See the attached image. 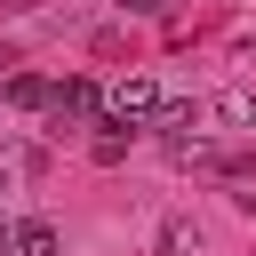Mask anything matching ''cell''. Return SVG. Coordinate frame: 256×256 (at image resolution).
Here are the masks:
<instances>
[{
  "label": "cell",
  "mask_w": 256,
  "mask_h": 256,
  "mask_svg": "<svg viewBox=\"0 0 256 256\" xmlns=\"http://www.w3.org/2000/svg\"><path fill=\"white\" fill-rule=\"evenodd\" d=\"M160 104H168V96H160V80H152V72H128V80L104 96V120H112V128H152V120H160Z\"/></svg>",
  "instance_id": "1"
},
{
  "label": "cell",
  "mask_w": 256,
  "mask_h": 256,
  "mask_svg": "<svg viewBox=\"0 0 256 256\" xmlns=\"http://www.w3.org/2000/svg\"><path fill=\"white\" fill-rule=\"evenodd\" d=\"M96 112H104V88H96V80H64L56 104H48V128H80V120H96Z\"/></svg>",
  "instance_id": "2"
},
{
  "label": "cell",
  "mask_w": 256,
  "mask_h": 256,
  "mask_svg": "<svg viewBox=\"0 0 256 256\" xmlns=\"http://www.w3.org/2000/svg\"><path fill=\"white\" fill-rule=\"evenodd\" d=\"M152 256H208V232H200L192 216H160V232H152Z\"/></svg>",
  "instance_id": "3"
},
{
  "label": "cell",
  "mask_w": 256,
  "mask_h": 256,
  "mask_svg": "<svg viewBox=\"0 0 256 256\" xmlns=\"http://www.w3.org/2000/svg\"><path fill=\"white\" fill-rule=\"evenodd\" d=\"M16 256H64V232H56L48 216H24V224H16Z\"/></svg>",
  "instance_id": "4"
},
{
  "label": "cell",
  "mask_w": 256,
  "mask_h": 256,
  "mask_svg": "<svg viewBox=\"0 0 256 256\" xmlns=\"http://www.w3.org/2000/svg\"><path fill=\"white\" fill-rule=\"evenodd\" d=\"M8 104H16V112H48V104H56V88H48L40 72H8Z\"/></svg>",
  "instance_id": "5"
},
{
  "label": "cell",
  "mask_w": 256,
  "mask_h": 256,
  "mask_svg": "<svg viewBox=\"0 0 256 256\" xmlns=\"http://www.w3.org/2000/svg\"><path fill=\"white\" fill-rule=\"evenodd\" d=\"M128 136H136V128H104V136H96V144H88V152H96V160H104V168H112V160H128Z\"/></svg>",
  "instance_id": "6"
},
{
  "label": "cell",
  "mask_w": 256,
  "mask_h": 256,
  "mask_svg": "<svg viewBox=\"0 0 256 256\" xmlns=\"http://www.w3.org/2000/svg\"><path fill=\"white\" fill-rule=\"evenodd\" d=\"M216 120H256V96H216Z\"/></svg>",
  "instance_id": "7"
},
{
  "label": "cell",
  "mask_w": 256,
  "mask_h": 256,
  "mask_svg": "<svg viewBox=\"0 0 256 256\" xmlns=\"http://www.w3.org/2000/svg\"><path fill=\"white\" fill-rule=\"evenodd\" d=\"M112 8H128V16H160L168 0H112Z\"/></svg>",
  "instance_id": "8"
},
{
  "label": "cell",
  "mask_w": 256,
  "mask_h": 256,
  "mask_svg": "<svg viewBox=\"0 0 256 256\" xmlns=\"http://www.w3.org/2000/svg\"><path fill=\"white\" fill-rule=\"evenodd\" d=\"M0 256H16V216H0Z\"/></svg>",
  "instance_id": "9"
},
{
  "label": "cell",
  "mask_w": 256,
  "mask_h": 256,
  "mask_svg": "<svg viewBox=\"0 0 256 256\" xmlns=\"http://www.w3.org/2000/svg\"><path fill=\"white\" fill-rule=\"evenodd\" d=\"M248 64H256V32H248Z\"/></svg>",
  "instance_id": "10"
},
{
  "label": "cell",
  "mask_w": 256,
  "mask_h": 256,
  "mask_svg": "<svg viewBox=\"0 0 256 256\" xmlns=\"http://www.w3.org/2000/svg\"><path fill=\"white\" fill-rule=\"evenodd\" d=\"M0 192H8V168H0Z\"/></svg>",
  "instance_id": "11"
},
{
  "label": "cell",
  "mask_w": 256,
  "mask_h": 256,
  "mask_svg": "<svg viewBox=\"0 0 256 256\" xmlns=\"http://www.w3.org/2000/svg\"><path fill=\"white\" fill-rule=\"evenodd\" d=\"M0 64H8V56H0Z\"/></svg>",
  "instance_id": "12"
}]
</instances>
